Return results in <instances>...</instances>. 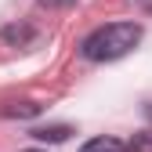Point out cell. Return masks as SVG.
Here are the masks:
<instances>
[{"label": "cell", "instance_id": "cell-1", "mask_svg": "<svg viewBox=\"0 0 152 152\" xmlns=\"http://www.w3.org/2000/svg\"><path fill=\"white\" fill-rule=\"evenodd\" d=\"M141 44V26L138 22H109L102 29H94L91 36H83V58L87 62H116L123 54H130Z\"/></svg>", "mask_w": 152, "mask_h": 152}, {"label": "cell", "instance_id": "cell-5", "mask_svg": "<svg viewBox=\"0 0 152 152\" xmlns=\"http://www.w3.org/2000/svg\"><path fill=\"white\" fill-rule=\"evenodd\" d=\"M33 112H40V105H33V102H22V109H7V116H33Z\"/></svg>", "mask_w": 152, "mask_h": 152}, {"label": "cell", "instance_id": "cell-2", "mask_svg": "<svg viewBox=\"0 0 152 152\" xmlns=\"http://www.w3.org/2000/svg\"><path fill=\"white\" fill-rule=\"evenodd\" d=\"M80 152H127V148H123L116 138H91Z\"/></svg>", "mask_w": 152, "mask_h": 152}, {"label": "cell", "instance_id": "cell-6", "mask_svg": "<svg viewBox=\"0 0 152 152\" xmlns=\"http://www.w3.org/2000/svg\"><path fill=\"white\" fill-rule=\"evenodd\" d=\"M26 152H44V148H26Z\"/></svg>", "mask_w": 152, "mask_h": 152}, {"label": "cell", "instance_id": "cell-4", "mask_svg": "<svg viewBox=\"0 0 152 152\" xmlns=\"http://www.w3.org/2000/svg\"><path fill=\"white\" fill-rule=\"evenodd\" d=\"M127 148L130 152H152V130H138V134L127 141Z\"/></svg>", "mask_w": 152, "mask_h": 152}, {"label": "cell", "instance_id": "cell-3", "mask_svg": "<svg viewBox=\"0 0 152 152\" xmlns=\"http://www.w3.org/2000/svg\"><path fill=\"white\" fill-rule=\"evenodd\" d=\"M69 134H72V130L65 123H58V127H36L33 130V138H40V141H65Z\"/></svg>", "mask_w": 152, "mask_h": 152}]
</instances>
